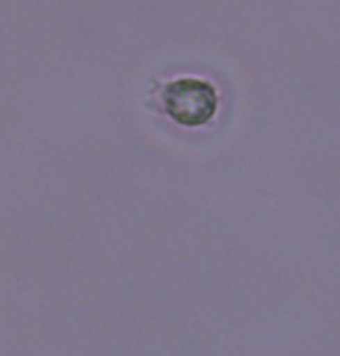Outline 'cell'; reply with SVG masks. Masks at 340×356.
<instances>
[{
  "instance_id": "1",
  "label": "cell",
  "mask_w": 340,
  "mask_h": 356,
  "mask_svg": "<svg viewBox=\"0 0 340 356\" xmlns=\"http://www.w3.org/2000/svg\"><path fill=\"white\" fill-rule=\"evenodd\" d=\"M165 114L184 129H198L215 119L219 110L217 89L208 79L177 77L165 84L161 93Z\"/></svg>"
}]
</instances>
